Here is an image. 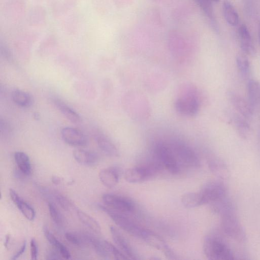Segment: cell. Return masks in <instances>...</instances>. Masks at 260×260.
<instances>
[{"label":"cell","mask_w":260,"mask_h":260,"mask_svg":"<svg viewBox=\"0 0 260 260\" xmlns=\"http://www.w3.org/2000/svg\"><path fill=\"white\" fill-rule=\"evenodd\" d=\"M203 251L209 259L231 260L235 259V255L229 244L217 235L207 236L203 243Z\"/></svg>","instance_id":"cell-1"},{"label":"cell","mask_w":260,"mask_h":260,"mask_svg":"<svg viewBox=\"0 0 260 260\" xmlns=\"http://www.w3.org/2000/svg\"><path fill=\"white\" fill-rule=\"evenodd\" d=\"M221 230L227 237L238 242H243L246 235L243 226L237 217L234 208L220 214Z\"/></svg>","instance_id":"cell-2"},{"label":"cell","mask_w":260,"mask_h":260,"mask_svg":"<svg viewBox=\"0 0 260 260\" xmlns=\"http://www.w3.org/2000/svg\"><path fill=\"white\" fill-rule=\"evenodd\" d=\"M200 100L195 89H187V92L181 95L175 101L174 106L180 114L187 116H195L200 109Z\"/></svg>","instance_id":"cell-3"},{"label":"cell","mask_w":260,"mask_h":260,"mask_svg":"<svg viewBox=\"0 0 260 260\" xmlns=\"http://www.w3.org/2000/svg\"><path fill=\"white\" fill-rule=\"evenodd\" d=\"M162 169L158 161L153 162L146 166L127 169L124 173V177L127 182L139 183L152 177Z\"/></svg>","instance_id":"cell-4"},{"label":"cell","mask_w":260,"mask_h":260,"mask_svg":"<svg viewBox=\"0 0 260 260\" xmlns=\"http://www.w3.org/2000/svg\"><path fill=\"white\" fill-rule=\"evenodd\" d=\"M154 151L157 161L163 168L171 174L178 173L180 170L179 163L171 147L159 142L155 144Z\"/></svg>","instance_id":"cell-5"},{"label":"cell","mask_w":260,"mask_h":260,"mask_svg":"<svg viewBox=\"0 0 260 260\" xmlns=\"http://www.w3.org/2000/svg\"><path fill=\"white\" fill-rule=\"evenodd\" d=\"M99 207L102 211L108 214L119 228L130 235L140 239L144 228L135 224L119 212L102 205H99Z\"/></svg>","instance_id":"cell-6"},{"label":"cell","mask_w":260,"mask_h":260,"mask_svg":"<svg viewBox=\"0 0 260 260\" xmlns=\"http://www.w3.org/2000/svg\"><path fill=\"white\" fill-rule=\"evenodd\" d=\"M178 161L188 167H197L200 160L196 152L185 143L176 141L171 147Z\"/></svg>","instance_id":"cell-7"},{"label":"cell","mask_w":260,"mask_h":260,"mask_svg":"<svg viewBox=\"0 0 260 260\" xmlns=\"http://www.w3.org/2000/svg\"><path fill=\"white\" fill-rule=\"evenodd\" d=\"M203 205L213 204L226 197L225 186L219 181H211L205 184L199 191Z\"/></svg>","instance_id":"cell-8"},{"label":"cell","mask_w":260,"mask_h":260,"mask_svg":"<svg viewBox=\"0 0 260 260\" xmlns=\"http://www.w3.org/2000/svg\"><path fill=\"white\" fill-rule=\"evenodd\" d=\"M140 239L151 247L161 250L168 258H177L164 240L155 232L144 228Z\"/></svg>","instance_id":"cell-9"},{"label":"cell","mask_w":260,"mask_h":260,"mask_svg":"<svg viewBox=\"0 0 260 260\" xmlns=\"http://www.w3.org/2000/svg\"><path fill=\"white\" fill-rule=\"evenodd\" d=\"M102 199L106 206L119 212H129L135 207L131 200L121 196L106 193L102 196Z\"/></svg>","instance_id":"cell-10"},{"label":"cell","mask_w":260,"mask_h":260,"mask_svg":"<svg viewBox=\"0 0 260 260\" xmlns=\"http://www.w3.org/2000/svg\"><path fill=\"white\" fill-rule=\"evenodd\" d=\"M61 135L63 141L71 146H84L88 143L86 136L80 130L74 127H64L61 131Z\"/></svg>","instance_id":"cell-11"},{"label":"cell","mask_w":260,"mask_h":260,"mask_svg":"<svg viewBox=\"0 0 260 260\" xmlns=\"http://www.w3.org/2000/svg\"><path fill=\"white\" fill-rule=\"evenodd\" d=\"M110 230L113 241L118 248L120 249L128 258L137 259L135 252L121 233L112 225L110 226Z\"/></svg>","instance_id":"cell-12"},{"label":"cell","mask_w":260,"mask_h":260,"mask_svg":"<svg viewBox=\"0 0 260 260\" xmlns=\"http://www.w3.org/2000/svg\"><path fill=\"white\" fill-rule=\"evenodd\" d=\"M230 100L240 114L245 118H249L253 115L254 109L251 107L247 100L233 92L229 93Z\"/></svg>","instance_id":"cell-13"},{"label":"cell","mask_w":260,"mask_h":260,"mask_svg":"<svg viewBox=\"0 0 260 260\" xmlns=\"http://www.w3.org/2000/svg\"><path fill=\"white\" fill-rule=\"evenodd\" d=\"M40 192L43 196L59 205L65 210H70L74 207V205L67 198L60 192L45 187H40Z\"/></svg>","instance_id":"cell-14"},{"label":"cell","mask_w":260,"mask_h":260,"mask_svg":"<svg viewBox=\"0 0 260 260\" xmlns=\"http://www.w3.org/2000/svg\"><path fill=\"white\" fill-rule=\"evenodd\" d=\"M238 36L240 46L242 51L245 53L251 56L255 55V48L249 30L245 24H242L239 27Z\"/></svg>","instance_id":"cell-15"},{"label":"cell","mask_w":260,"mask_h":260,"mask_svg":"<svg viewBox=\"0 0 260 260\" xmlns=\"http://www.w3.org/2000/svg\"><path fill=\"white\" fill-rule=\"evenodd\" d=\"M73 155L78 163L86 166H95L100 159L98 154L96 152L82 149L74 150Z\"/></svg>","instance_id":"cell-16"},{"label":"cell","mask_w":260,"mask_h":260,"mask_svg":"<svg viewBox=\"0 0 260 260\" xmlns=\"http://www.w3.org/2000/svg\"><path fill=\"white\" fill-rule=\"evenodd\" d=\"M85 235L88 244L92 247L97 254L104 259H110L111 257L107 241L101 240L89 234H85Z\"/></svg>","instance_id":"cell-17"},{"label":"cell","mask_w":260,"mask_h":260,"mask_svg":"<svg viewBox=\"0 0 260 260\" xmlns=\"http://www.w3.org/2000/svg\"><path fill=\"white\" fill-rule=\"evenodd\" d=\"M95 140L99 147L105 154L111 157L118 156L117 147L108 137L103 134H99L95 136Z\"/></svg>","instance_id":"cell-18"},{"label":"cell","mask_w":260,"mask_h":260,"mask_svg":"<svg viewBox=\"0 0 260 260\" xmlns=\"http://www.w3.org/2000/svg\"><path fill=\"white\" fill-rule=\"evenodd\" d=\"M101 182L106 187L112 188L118 183L119 172L115 168H109L102 169L99 174Z\"/></svg>","instance_id":"cell-19"},{"label":"cell","mask_w":260,"mask_h":260,"mask_svg":"<svg viewBox=\"0 0 260 260\" xmlns=\"http://www.w3.org/2000/svg\"><path fill=\"white\" fill-rule=\"evenodd\" d=\"M52 101L57 108L70 121L75 123H78L81 121V119L78 113L63 101L56 98H53Z\"/></svg>","instance_id":"cell-20"},{"label":"cell","mask_w":260,"mask_h":260,"mask_svg":"<svg viewBox=\"0 0 260 260\" xmlns=\"http://www.w3.org/2000/svg\"><path fill=\"white\" fill-rule=\"evenodd\" d=\"M247 100L253 109L260 103V84L255 80H250L248 83Z\"/></svg>","instance_id":"cell-21"},{"label":"cell","mask_w":260,"mask_h":260,"mask_svg":"<svg viewBox=\"0 0 260 260\" xmlns=\"http://www.w3.org/2000/svg\"><path fill=\"white\" fill-rule=\"evenodd\" d=\"M43 233L49 242L59 252L60 255L65 259H70L71 253L67 248L51 233L46 226L43 227Z\"/></svg>","instance_id":"cell-22"},{"label":"cell","mask_w":260,"mask_h":260,"mask_svg":"<svg viewBox=\"0 0 260 260\" xmlns=\"http://www.w3.org/2000/svg\"><path fill=\"white\" fill-rule=\"evenodd\" d=\"M222 12L226 22L230 25L235 26L239 23V15L233 5L228 0L222 3Z\"/></svg>","instance_id":"cell-23"},{"label":"cell","mask_w":260,"mask_h":260,"mask_svg":"<svg viewBox=\"0 0 260 260\" xmlns=\"http://www.w3.org/2000/svg\"><path fill=\"white\" fill-rule=\"evenodd\" d=\"M14 159L18 170L25 176H28L31 174L30 160L27 154L22 151H17L14 154Z\"/></svg>","instance_id":"cell-24"},{"label":"cell","mask_w":260,"mask_h":260,"mask_svg":"<svg viewBox=\"0 0 260 260\" xmlns=\"http://www.w3.org/2000/svg\"><path fill=\"white\" fill-rule=\"evenodd\" d=\"M182 205L187 208H193L203 205L199 192H188L184 193L181 198Z\"/></svg>","instance_id":"cell-25"},{"label":"cell","mask_w":260,"mask_h":260,"mask_svg":"<svg viewBox=\"0 0 260 260\" xmlns=\"http://www.w3.org/2000/svg\"><path fill=\"white\" fill-rule=\"evenodd\" d=\"M77 214L80 221L88 228L95 233H101V226L94 218L81 210H78Z\"/></svg>","instance_id":"cell-26"},{"label":"cell","mask_w":260,"mask_h":260,"mask_svg":"<svg viewBox=\"0 0 260 260\" xmlns=\"http://www.w3.org/2000/svg\"><path fill=\"white\" fill-rule=\"evenodd\" d=\"M14 102L22 107H28L32 104V98L27 92L20 89H15L12 93Z\"/></svg>","instance_id":"cell-27"},{"label":"cell","mask_w":260,"mask_h":260,"mask_svg":"<svg viewBox=\"0 0 260 260\" xmlns=\"http://www.w3.org/2000/svg\"><path fill=\"white\" fill-rule=\"evenodd\" d=\"M20 211L28 220H33L36 217L34 209L27 202L19 198L15 203Z\"/></svg>","instance_id":"cell-28"},{"label":"cell","mask_w":260,"mask_h":260,"mask_svg":"<svg viewBox=\"0 0 260 260\" xmlns=\"http://www.w3.org/2000/svg\"><path fill=\"white\" fill-rule=\"evenodd\" d=\"M244 117L239 115H235L233 121L237 131L243 138H246L248 135L250 127Z\"/></svg>","instance_id":"cell-29"},{"label":"cell","mask_w":260,"mask_h":260,"mask_svg":"<svg viewBox=\"0 0 260 260\" xmlns=\"http://www.w3.org/2000/svg\"><path fill=\"white\" fill-rule=\"evenodd\" d=\"M210 21L215 22L212 2L210 0H194Z\"/></svg>","instance_id":"cell-30"},{"label":"cell","mask_w":260,"mask_h":260,"mask_svg":"<svg viewBox=\"0 0 260 260\" xmlns=\"http://www.w3.org/2000/svg\"><path fill=\"white\" fill-rule=\"evenodd\" d=\"M65 237L69 242L77 246L81 247L88 244L85 234L67 232L65 234Z\"/></svg>","instance_id":"cell-31"},{"label":"cell","mask_w":260,"mask_h":260,"mask_svg":"<svg viewBox=\"0 0 260 260\" xmlns=\"http://www.w3.org/2000/svg\"><path fill=\"white\" fill-rule=\"evenodd\" d=\"M237 68L242 75L246 77L250 71L249 61L246 56L240 54L236 57Z\"/></svg>","instance_id":"cell-32"},{"label":"cell","mask_w":260,"mask_h":260,"mask_svg":"<svg viewBox=\"0 0 260 260\" xmlns=\"http://www.w3.org/2000/svg\"><path fill=\"white\" fill-rule=\"evenodd\" d=\"M212 170L218 173L220 177L226 178L228 175V170L226 165L219 159L212 160L210 165Z\"/></svg>","instance_id":"cell-33"},{"label":"cell","mask_w":260,"mask_h":260,"mask_svg":"<svg viewBox=\"0 0 260 260\" xmlns=\"http://www.w3.org/2000/svg\"><path fill=\"white\" fill-rule=\"evenodd\" d=\"M48 209L52 220L58 225H61L63 223V217L59 211L51 202L48 203Z\"/></svg>","instance_id":"cell-34"},{"label":"cell","mask_w":260,"mask_h":260,"mask_svg":"<svg viewBox=\"0 0 260 260\" xmlns=\"http://www.w3.org/2000/svg\"><path fill=\"white\" fill-rule=\"evenodd\" d=\"M30 251L31 258L36 260L38 255V247L36 240L32 238L30 242Z\"/></svg>","instance_id":"cell-35"},{"label":"cell","mask_w":260,"mask_h":260,"mask_svg":"<svg viewBox=\"0 0 260 260\" xmlns=\"http://www.w3.org/2000/svg\"><path fill=\"white\" fill-rule=\"evenodd\" d=\"M26 246V242L24 241L21 246L18 250L11 258V259H16L20 257L25 251Z\"/></svg>","instance_id":"cell-36"},{"label":"cell","mask_w":260,"mask_h":260,"mask_svg":"<svg viewBox=\"0 0 260 260\" xmlns=\"http://www.w3.org/2000/svg\"><path fill=\"white\" fill-rule=\"evenodd\" d=\"M47 259H60L61 257L58 253H56L55 252L51 251L48 253L47 255Z\"/></svg>","instance_id":"cell-37"},{"label":"cell","mask_w":260,"mask_h":260,"mask_svg":"<svg viewBox=\"0 0 260 260\" xmlns=\"http://www.w3.org/2000/svg\"><path fill=\"white\" fill-rule=\"evenodd\" d=\"M10 241V235L8 234L6 235L5 238V246L6 248H8L9 247V245Z\"/></svg>","instance_id":"cell-38"},{"label":"cell","mask_w":260,"mask_h":260,"mask_svg":"<svg viewBox=\"0 0 260 260\" xmlns=\"http://www.w3.org/2000/svg\"><path fill=\"white\" fill-rule=\"evenodd\" d=\"M52 181L54 184H59L60 182V179L58 177L53 176L52 179Z\"/></svg>","instance_id":"cell-39"},{"label":"cell","mask_w":260,"mask_h":260,"mask_svg":"<svg viewBox=\"0 0 260 260\" xmlns=\"http://www.w3.org/2000/svg\"><path fill=\"white\" fill-rule=\"evenodd\" d=\"M258 41L260 44V21L258 24Z\"/></svg>","instance_id":"cell-40"},{"label":"cell","mask_w":260,"mask_h":260,"mask_svg":"<svg viewBox=\"0 0 260 260\" xmlns=\"http://www.w3.org/2000/svg\"><path fill=\"white\" fill-rule=\"evenodd\" d=\"M212 2H219L220 0H210Z\"/></svg>","instance_id":"cell-41"}]
</instances>
